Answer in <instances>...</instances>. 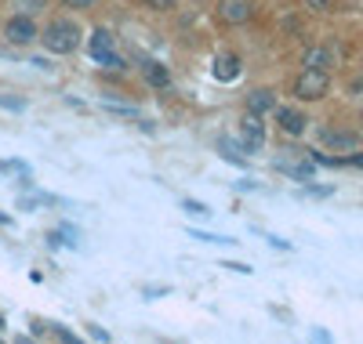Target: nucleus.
<instances>
[{
	"mask_svg": "<svg viewBox=\"0 0 363 344\" xmlns=\"http://www.w3.org/2000/svg\"><path fill=\"white\" fill-rule=\"evenodd\" d=\"M51 55H73L77 47H80V40H84V33H80V25L77 22H69V18H51L44 29H40V37H37Z\"/></svg>",
	"mask_w": 363,
	"mask_h": 344,
	"instance_id": "1",
	"label": "nucleus"
},
{
	"mask_svg": "<svg viewBox=\"0 0 363 344\" xmlns=\"http://www.w3.org/2000/svg\"><path fill=\"white\" fill-rule=\"evenodd\" d=\"M291 91H294L298 102H320V98H327V91H330V73H323V69H301L294 76Z\"/></svg>",
	"mask_w": 363,
	"mask_h": 344,
	"instance_id": "2",
	"label": "nucleus"
},
{
	"mask_svg": "<svg viewBox=\"0 0 363 344\" xmlns=\"http://www.w3.org/2000/svg\"><path fill=\"white\" fill-rule=\"evenodd\" d=\"M37 37H40V29H37L33 15H11V18L4 22V40H8L11 47H29Z\"/></svg>",
	"mask_w": 363,
	"mask_h": 344,
	"instance_id": "3",
	"label": "nucleus"
},
{
	"mask_svg": "<svg viewBox=\"0 0 363 344\" xmlns=\"http://www.w3.org/2000/svg\"><path fill=\"white\" fill-rule=\"evenodd\" d=\"M277 127L287 138H301V134H306V127H309V116L301 113V109H294V105H277Z\"/></svg>",
	"mask_w": 363,
	"mask_h": 344,
	"instance_id": "4",
	"label": "nucleus"
},
{
	"mask_svg": "<svg viewBox=\"0 0 363 344\" xmlns=\"http://www.w3.org/2000/svg\"><path fill=\"white\" fill-rule=\"evenodd\" d=\"M240 134H244V149L247 152H258L265 145V116L244 113V120H240Z\"/></svg>",
	"mask_w": 363,
	"mask_h": 344,
	"instance_id": "5",
	"label": "nucleus"
},
{
	"mask_svg": "<svg viewBox=\"0 0 363 344\" xmlns=\"http://www.w3.org/2000/svg\"><path fill=\"white\" fill-rule=\"evenodd\" d=\"M255 15V0H218V18L225 25H244Z\"/></svg>",
	"mask_w": 363,
	"mask_h": 344,
	"instance_id": "6",
	"label": "nucleus"
},
{
	"mask_svg": "<svg viewBox=\"0 0 363 344\" xmlns=\"http://www.w3.org/2000/svg\"><path fill=\"white\" fill-rule=\"evenodd\" d=\"M338 66V55L330 44H316V47H306V55H301V69H323L330 73Z\"/></svg>",
	"mask_w": 363,
	"mask_h": 344,
	"instance_id": "7",
	"label": "nucleus"
},
{
	"mask_svg": "<svg viewBox=\"0 0 363 344\" xmlns=\"http://www.w3.org/2000/svg\"><path fill=\"white\" fill-rule=\"evenodd\" d=\"M211 73H215V80H218V84H233V80H240V73H244V62H240V55L225 51V55H218V58H215Z\"/></svg>",
	"mask_w": 363,
	"mask_h": 344,
	"instance_id": "8",
	"label": "nucleus"
},
{
	"mask_svg": "<svg viewBox=\"0 0 363 344\" xmlns=\"http://www.w3.org/2000/svg\"><path fill=\"white\" fill-rule=\"evenodd\" d=\"M320 142L327 149H335V152H352L359 149V134L356 131H338V127H323L320 131Z\"/></svg>",
	"mask_w": 363,
	"mask_h": 344,
	"instance_id": "9",
	"label": "nucleus"
},
{
	"mask_svg": "<svg viewBox=\"0 0 363 344\" xmlns=\"http://www.w3.org/2000/svg\"><path fill=\"white\" fill-rule=\"evenodd\" d=\"M116 51V40H113V33L109 29H91V37H87V58L91 62H102L106 55H113Z\"/></svg>",
	"mask_w": 363,
	"mask_h": 344,
	"instance_id": "10",
	"label": "nucleus"
},
{
	"mask_svg": "<svg viewBox=\"0 0 363 344\" xmlns=\"http://www.w3.org/2000/svg\"><path fill=\"white\" fill-rule=\"evenodd\" d=\"M247 113H258V116L277 113V91H269V87H255L251 95H247Z\"/></svg>",
	"mask_w": 363,
	"mask_h": 344,
	"instance_id": "11",
	"label": "nucleus"
},
{
	"mask_svg": "<svg viewBox=\"0 0 363 344\" xmlns=\"http://www.w3.org/2000/svg\"><path fill=\"white\" fill-rule=\"evenodd\" d=\"M142 73H145V84L149 87H171V73H167V66H160V62H145L142 66Z\"/></svg>",
	"mask_w": 363,
	"mask_h": 344,
	"instance_id": "12",
	"label": "nucleus"
},
{
	"mask_svg": "<svg viewBox=\"0 0 363 344\" xmlns=\"http://www.w3.org/2000/svg\"><path fill=\"white\" fill-rule=\"evenodd\" d=\"M95 66H102L106 73H128V58L113 51V55H106L102 62H95Z\"/></svg>",
	"mask_w": 363,
	"mask_h": 344,
	"instance_id": "13",
	"label": "nucleus"
},
{
	"mask_svg": "<svg viewBox=\"0 0 363 344\" xmlns=\"http://www.w3.org/2000/svg\"><path fill=\"white\" fill-rule=\"evenodd\" d=\"M26 98H11V95H0V109H11V113H26Z\"/></svg>",
	"mask_w": 363,
	"mask_h": 344,
	"instance_id": "14",
	"label": "nucleus"
},
{
	"mask_svg": "<svg viewBox=\"0 0 363 344\" xmlns=\"http://www.w3.org/2000/svg\"><path fill=\"white\" fill-rule=\"evenodd\" d=\"M182 210L193 214V217H211V210H207L203 203H196V200H182Z\"/></svg>",
	"mask_w": 363,
	"mask_h": 344,
	"instance_id": "15",
	"label": "nucleus"
},
{
	"mask_svg": "<svg viewBox=\"0 0 363 344\" xmlns=\"http://www.w3.org/2000/svg\"><path fill=\"white\" fill-rule=\"evenodd\" d=\"M306 8L316 11V15H327L330 8H335V0H306Z\"/></svg>",
	"mask_w": 363,
	"mask_h": 344,
	"instance_id": "16",
	"label": "nucleus"
},
{
	"mask_svg": "<svg viewBox=\"0 0 363 344\" xmlns=\"http://www.w3.org/2000/svg\"><path fill=\"white\" fill-rule=\"evenodd\" d=\"M142 4H145V8H153V11H171L178 0H142Z\"/></svg>",
	"mask_w": 363,
	"mask_h": 344,
	"instance_id": "17",
	"label": "nucleus"
},
{
	"mask_svg": "<svg viewBox=\"0 0 363 344\" xmlns=\"http://www.w3.org/2000/svg\"><path fill=\"white\" fill-rule=\"evenodd\" d=\"M345 164H349V167H363V149H352V152L345 156Z\"/></svg>",
	"mask_w": 363,
	"mask_h": 344,
	"instance_id": "18",
	"label": "nucleus"
},
{
	"mask_svg": "<svg viewBox=\"0 0 363 344\" xmlns=\"http://www.w3.org/2000/svg\"><path fill=\"white\" fill-rule=\"evenodd\" d=\"M62 4H69V8H80V11H84V8H95L99 0H62Z\"/></svg>",
	"mask_w": 363,
	"mask_h": 344,
	"instance_id": "19",
	"label": "nucleus"
},
{
	"mask_svg": "<svg viewBox=\"0 0 363 344\" xmlns=\"http://www.w3.org/2000/svg\"><path fill=\"white\" fill-rule=\"evenodd\" d=\"M225 268H233V272H244V275H251V265H236V261H229Z\"/></svg>",
	"mask_w": 363,
	"mask_h": 344,
	"instance_id": "20",
	"label": "nucleus"
}]
</instances>
